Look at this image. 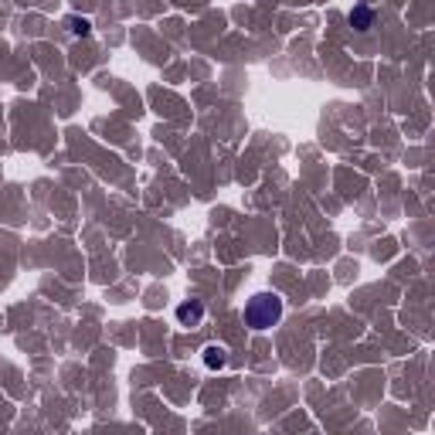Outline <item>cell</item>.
<instances>
[{"label": "cell", "instance_id": "1", "mask_svg": "<svg viewBox=\"0 0 435 435\" xmlns=\"http://www.w3.org/2000/svg\"><path fill=\"white\" fill-rule=\"evenodd\" d=\"M282 320V299L275 293H259L245 303V323L252 330H269Z\"/></svg>", "mask_w": 435, "mask_h": 435}, {"label": "cell", "instance_id": "2", "mask_svg": "<svg viewBox=\"0 0 435 435\" xmlns=\"http://www.w3.org/2000/svg\"><path fill=\"white\" fill-rule=\"evenodd\" d=\"M201 320H204V303L201 299H188V303H181L177 306V323L181 326H201Z\"/></svg>", "mask_w": 435, "mask_h": 435}, {"label": "cell", "instance_id": "3", "mask_svg": "<svg viewBox=\"0 0 435 435\" xmlns=\"http://www.w3.org/2000/svg\"><path fill=\"white\" fill-rule=\"evenodd\" d=\"M347 21H351L353 31H371V27H374V10H371L367 3H357Z\"/></svg>", "mask_w": 435, "mask_h": 435}, {"label": "cell", "instance_id": "4", "mask_svg": "<svg viewBox=\"0 0 435 435\" xmlns=\"http://www.w3.org/2000/svg\"><path fill=\"white\" fill-rule=\"evenodd\" d=\"M224 364H228V351L218 347V344H208V347H204V367H208V371H221Z\"/></svg>", "mask_w": 435, "mask_h": 435}, {"label": "cell", "instance_id": "5", "mask_svg": "<svg viewBox=\"0 0 435 435\" xmlns=\"http://www.w3.org/2000/svg\"><path fill=\"white\" fill-rule=\"evenodd\" d=\"M68 27H72V34H79V38H89V31H92V24H89L85 17H68Z\"/></svg>", "mask_w": 435, "mask_h": 435}]
</instances>
